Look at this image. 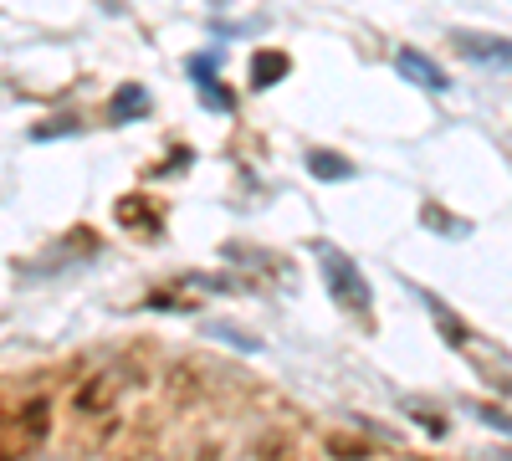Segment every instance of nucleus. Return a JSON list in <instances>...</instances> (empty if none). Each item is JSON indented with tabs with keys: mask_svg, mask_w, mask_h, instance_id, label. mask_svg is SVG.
Listing matches in <instances>:
<instances>
[{
	"mask_svg": "<svg viewBox=\"0 0 512 461\" xmlns=\"http://www.w3.org/2000/svg\"><path fill=\"white\" fill-rule=\"evenodd\" d=\"M425 308H431V318L441 323V339H446L461 359H472V369L482 374V380H487L492 390L512 395V354H507V349H497L492 339H482V333H477L472 323H461L441 298H431V292H425Z\"/></svg>",
	"mask_w": 512,
	"mask_h": 461,
	"instance_id": "nucleus-1",
	"label": "nucleus"
},
{
	"mask_svg": "<svg viewBox=\"0 0 512 461\" xmlns=\"http://www.w3.org/2000/svg\"><path fill=\"white\" fill-rule=\"evenodd\" d=\"M313 262H318V272H323V282H328V292H333V303L344 308V313H354V318L369 328L374 318H369V282H364V272H359L333 241H313Z\"/></svg>",
	"mask_w": 512,
	"mask_h": 461,
	"instance_id": "nucleus-2",
	"label": "nucleus"
},
{
	"mask_svg": "<svg viewBox=\"0 0 512 461\" xmlns=\"http://www.w3.org/2000/svg\"><path fill=\"white\" fill-rule=\"evenodd\" d=\"M113 405H118V374H88L72 395V415H82V421H103V415H113Z\"/></svg>",
	"mask_w": 512,
	"mask_h": 461,
	"instance_id": "nucleus-3",
	"label": "nucleus"
},
{
	"mask_svg": "<svg viewBox=\"0 0 512 461\" xmlns=\"http://www.w3.org/2000/svg\"><path fill=\"white\" fill-rule=\"evenodd\" d=\"M395 72H400V77H410L415 88H425V93H446V88H451L446 72H441L431 57H420L415 47H400V52H395Z\"/></svg>",
	"mask_w": 512,
	"mask_h": 461,
	"instance_id": "nucleus-4",
	"label": "nucleus"
},
{
	"mask_svg": "<svg viewBox=\"0 0 512 461\" xmlns=\"http://www.w3.org/2000/svg\"><path fill=\"white\" fill-rule=\"evenodd\" d=\"M113 216H118V226H128V231H159V205H154L144 190L118 195V200H113Z\"/></svg>",
	"mask_w": 512,
	"mask_h": 461,
	"instance_id": "nucleus-5",
	"label": "nucleus"
},
{
	"mask_svg": "<svg viewBox=\"0 0 512 461\" xmlns=\"http://www.w3.org/2000/svg\"><path fill=\"white\" fill-rule=\"evenodd\" d=\"M16 426H21V436H26V446L36 451L41 441H47L52 436V400H26L21 410H16Z\"/></svg>",
	"mask_w": 512,
	"mask_h": 461,
	"instance_id": "nucleus-6",
	"label": "nucleus"
},
{
	"mask_svg": "<svg viewBox=\"0 0 512 461\" xmlns=\"http://www.w3.org/2000/svg\"><path fill=\"white\" fill-rule=\"evenodd\" d=\"M287 72H292V57H287V52H256V57H251V88L267 93V88H277Z\"/></svg>",
	"mask_w": 512,
	"mask_h": 461,
	"instance_id": "nucleus-7",
	"label": "nucleus"
},
{
	"mask_svg": "<svg viewBox=\"0 0 512 461\" xmlns=\"http://www.w3.org/2000/svg\"><path fill=\"white\" fill-rule=\"evenodd\" d=\"M26 456H31V446L16 426V410H0V461H26Z\"/></svg>",
	"mask_w": 512,
	"mask_h": 461,
	"instance_id": "nucleus-8",
	"label": "nucleus"
},
{
	"mask_svg": "<svg viewBox=\"0 0 512 461\" xmlns=\"http://www.w3.org/2000/svg\"><path fill=\"white\" fill-rule=\"evenodd\" d=\"M328 456L333 461H369L374 451H369V441H359V436H349V431H328Z\"/></svg>",
	"mask_w": 512,
	"mask_h": 461,
	"instance_id": "nucleus-9",
	"label": "nucleus"
},
{
	"mask_svg": "<svg viewBox=\"0 0 512 461\" xmlns=\"http://www.w3.org/2000/svg\"><path fill=\"white\" fill-rule=\"evenodd\" d=\"M308 170H313L318 180H344V175H354V164H349L344 154H328V149H308Z\"/></svg>",
	"mask_w": 512,
	"mask_h": 461,
	"instance_id": "nucleus-10",
	"label": "nucleus"
},
{
	"mask_svg": "<svg viewBox=\"0 0 512 461\" xmlns=\"http://www.w3.org/2000/svg\"><path fill=\"white\" fill-rule=\"evenodd\" d=\"M139 113H149V93L139 88V82H123L118 98H113V118L123 123V118H139Z\"/></svg>",
	"mask_w": 512,
	"mask_h": 461,
	"instance_id": "nucleus-11",
	"label": "nucleus"
},
{
	"mask_svg": "<svg viewBox=\"0 0 512 461\" xmlns=\"http://www.w3.org/2000/svg\"><path fill=\"white\" fill-rule=\"evenodd\" d=\"M256 461H297V446L282 431H267L262 441H256Z\"/></svg>",
	"mask_w": 512,
	"mask_h": 461,
	"instance_id": "nucleus-12",
	"label": "nucleus"
},
{
	"mask_svg": "<svg viewBox=\"0 0 512 461\" xmlns=\"http://www.w3.org/2000/svg\"><path fill=\"white\" fill-rule=\"evenodd\" d=\"M405 410H415V421H420V426H431L436 436L446 431V421H441V410H436V405H425V400H405Z\"/></svg>",
	"mask_w": 512,
	"mask_h": 461,
	"instance_id": "nucleus-13",
	"label": "nucleus"
},
{
	"mask_svg": "<svg viewBox=\"0 0 512 461\" xmlns=\"http://www.w3.org/2000/svg\"><path fill=\"white\" fill-rule=\"evenodd\" d=\"M420 226H436V231H466L461 221H451V216H446V205H425V211H420Z\"/></svg>",
	"mask_w": 512,
	"mask_h": 461,
	"instance_id": "nucleus-14",
	"label": "nucleus"
},
{
	"mask_svg": "<svg viewBox=\"0 0 512 461\" xmlns=\"http://www.w3.org/2000/svg\"><path fill=\"white\" fill-rule=\"evenodd\" d=\"M472 415H482V421H487V426H497V431H512V415H507V410H497V405H477Z\"/></svg>",
	"mask_w": 512,
	"mask_h": 461,
	"instance_id": "nucleus-15",
	"label": "nucleus"
}]
</instances>
